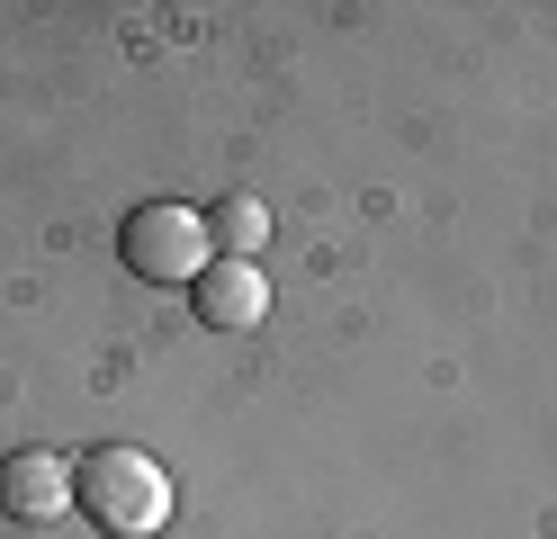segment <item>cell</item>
Instances as JSON below:
<instances>
[{"label":"cell","mask_w":557,"mask_h":539,"mask_svg":"<svg viewBox=\"0 0 557 539\" xmlns=\"http://www.w3.org/2000/svg\"><path fill=\"white\" fill-rule=\"evenodd\" d=\"M73 513L90 530H109V539H153L171 522V477H162L145 450L99 441V450L73 458Z\"/></svg>","instance_id":"cell-1"},{"label":"cell","mask_w":557,"mask_h":539,"mask_svg":"<svg viewBox=\"0 0 557 539\" xmlns=\"http://www.w3.org/2000/svg\"><path fill=\"white\" fill-rule=\"evenodd\" d=\"M207 243H216V261H252L270 243V207L261 198H216L207 207Z\"/></svg>","instance_id":"cell-5"},{"label":"cell","mask_w":557,"mask_h":539,"mask_svg":"<svg viewBox=\"0 0 557 539\" xmlns=\"http://www.w3.org/2000/svg\"><path fill=\"white\" fill-rule=\"evenodd\" d=\"M189 306H198V323H216V333H252L270 315V279H261V261H207Z\"/></svg>","instance_id":"cell-4"},{"label":"cell","mask_w":557,"mask_h":539,"mask_svg":"<svg viewBox=\"0 0 557 539\" xmlns=\"http://www.w3.org/2000/svg\"><path fill=\"white\" fill-rule=\"evenodd\" d=\"M117 252H126V270L135 279H153V287H198V270L216 261V243H207V216L198 207H135L126 216V234H117Z\"/></svg>","instance_id":"cell-2"},{"label":"cell","mask_w":557,"mask_h":539,"mask_svg":"<svg viewBox=\"0 0 557 539\" xmlns=\"http://www.w3.org/2000/svg\"><path fill=\"white\" fill-rule=\"evenodd\" d=\"M73 503V458L63 450H10L0 458V513L10 522H63Z\"/></svg>","instance_id":"cell-3"}]
</instances>
